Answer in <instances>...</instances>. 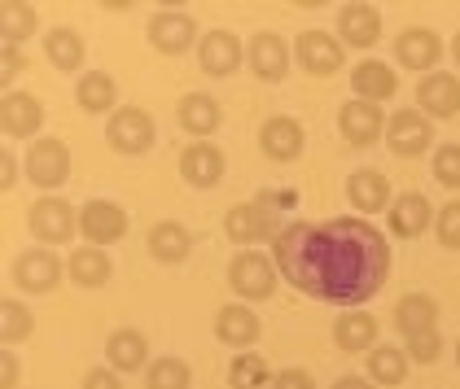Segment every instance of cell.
<instances>
[{"label":"cell","mask_w":460,"mask_h":389,"mask_svg":"<svg viewBox=\"0 0 460 389\" xmlns=\"http://www.w3.org/2000/svg\"><path fill=\"white\" fill-rule=\"evenodd\" d=\"M333 341H338V350H347V354L373 350L377 319L368 316V311H342V316L333 319Z\"/></svg>","instance_id":"f546056e"},{"label":"cell","mask_w":460,"mask_h":389,"mask_svg":"<svg viewBox=\"0 0 460 389\" xmlns=\"http://www.w3.org/2000/svg\"><path fill=\"white\" fill-rule=\"evenodd\" d=\"M75 101H79L84 114H114V106H119V83H114L106 71L79 74V83H75Z\"/></svg>","instance_id":"4dcf8cb0"},{"label":"cell","mask_w":460,"mask_h":389,"mask_svg":"<svg viewBox=\"0 0 460 389\" xmlns=\"http://www.w3.org/2000/svg\"><path fill=\"white\" fill-rule=\"evenodd\" d=\"M27 223H31V237H36L44 249L53 246H66L75 232H79V211H75L71 202H62V197H40L31 214H27Z\"/></svg>","instance_id":"5b68a950"},{"label":"cell","mask_w":460,"mask_h":389,"mask_svg":"<svg viewBox=\"0 0 460 389\" xmlns=\"http://www.w3.org/2000/svg\"><path fill=\"white\" fill-rule=\"evenodd\" d=\"M268 359L254 350H242L233 359V367H228V385L233 389H268Z\"/></svg>","instance_id":"8d00e7d4"},{"label":"cell","mask_w":460,"mask_h":389,"mask_svg":"<svg viewBox=\"0 0 460 389\" xmlns=\"http://www.w3.org/2000/svg\"><path fill=\"white\" fill-rule=\"evenodd\" d=\"M176 123L193 141H207L211 132H219V101L211 92H189V97H180Z\"/></svg>","instance_id":"484cf974"},{"label":"cell","mask_w":460,"mask_h":389,"mask_svg":"<svg viewBox=\"0 0 460 389\" xmlns=\"http://www.w3.org/2000/svg\"><path fill=\"white\" fill-rule=\"evenodd\" d=\"M224 232L228 241L237 246H259V241H277L281 228H277V211L268 206V197H254V202H242L224 214Z\"/></svg>","instance_id":"277c9868"},{"label":"cell","mask_w":460,"mask_h":389,"mask_svg":"<svg viewBox=\"0 0 460 389\" xmlns=\"http://www.w3.org/2000/svg\"><path fill=\"white\" fill-rule=\"evenodd\" d=\"M277 272L298 293L359 311L390 281V241L359 214L324 223H285L272 241Z\"/></svg>","instance_id":"6da1fadb"},{"label":"cell","mask_w":460,"mask_h":389,"mask_svg":"<svg viewBox=\"0 0 460 389\" xmlns=\"http://www.w3.org/2000/svg\"><path fill=\"white\" fill-rule=\"evenodd\" d=\"M394 62L408 66V71L434 74V66L443 62V39H438V31H429V27L399 31V39H394Z\"/></svg>","instance_id":"2e32d148"},{"label":"cell","mask_w":460,"mask_h":389,"mask_svg":"<svg viewBox=\"0 0 460 389\" xmlns=\"http://www.w3.org/2000/svg\"><path fill=\"white\" fill-rule=\"evenodd\" d=\"M259 149H263V158H272V162H294V158H303V149H307V132H303L298 118L277 114V118H268V123L259 127Z\"/></svg>","instance_id":"9a60e30c"},{"label":"cell","mask_w":460,"mask_h":389,"mask_svg":"<svg viewBox=\"0 0 460 389\" xmlns=\"http://www.w3.org/2000/svg\"><path fill=\"white\" fill-rule=\"evenodd\" d=\"M0 36L4 44H22L27 36H36V4L0 0Z\"/></svg>","instance_id":"e575fe53"},{"label":"cell","mask_w":460,"mask_h":389,"mask_svg":"<svg viewBox=\"0 0 460 389\" xmlns=\"http://www.w3.org/2000/svg\"><path fill=\"white\" fill-rule=\"evenodd\" d=\"M277 281H281L277 258H268V254H259V249H242V254L228 263V284H233V293L246 298V302L272 298V293H277Z\"/></svg>","instance_id":"7a4b0ae2"},{"label":"cell","mask_w":460,"mask_h":389,"mask_svg":"<svg viewBox=\"0 0 460 389\" xmlns=\"http://www.w3.org/2000/svg\"><path fill=\"white\" fill-rule=\"evenodd\" d=\"M145 389H193V367L176 354H163L145 367Z\"/></svg>","instance_id":"d6a6232c"},{"label":"cell","mask_w":460,"mask_h":389,"mask_svg":"<svg viewBox=\"0 0 460 389\" xmlns=\"http://www.w3.org/2000/svg\"><path fill=\"white\" fill-rule=\"evenodd\" d=\"M0 83H4V92H9V83H13V74H18V66H27V57H22V48L18 44H4L0 48Z\"/></svg>","instance_id":"60d3db41"},{"label":"cell","mask_w":460,"mask_h":389,"mask_svg":"<svg viewBox=\"0 0 460 389\" xmlns=\"http://www.w3.org/2000/svg\"><path fill=\"white\" fill-rule=\"evenodd\" d=\"M294 62L303 66L307 74H338L342 71V62H347V44L338 36H329V31H303V36L294 39Z\"/></svg>","instance_id":"8fae6325"},{"label":"cell","mask_w":460,"mask_h":389,"mask_svg":"<svg viewBox=\"0 0 460 389\" xmlns=\"http://www.w3.org/2000/svg\"><path fill=\"white\" fill-rule=\"evenodd\" d=\"M79 389H123V381H119V372H114V367H93V372L84 376V385Z\"/></svg>","instance_id":"7bdbcfd3"},{"label":"cell","mask_w":460,"mask_h":389,"mask_svg":"<svg viewBox=\"0 0 460 389\" xmlns=\"http://www.w3.org/2000/svg\"><path fill=\"white\" fill-rule=\"evenodd\" d=\"M228 171V158H224V149L211 141H193L184 144V153H180V176L189 188H215L219 179Z\"/></svg>","instance_id":"5bb4252c"},{"label":"cell","mask_w":460,"mask_h":389,"mask_svg":"<svg viewBox=\"0 0 460 389\" xmlns=\"http://www.w3.org/2000/svg\"><path fill=\"white\" fill-rule=\"evenodd\" d=\"M246 62H250V71H254V79L281 83L285 74H289V44L277 31H259L246 44Z\"/></svg>","instance_id":"ac0fdd59"},{"label":"cell","mask_w":460,"mask_h":389,"mask_svg":"<svg viewBox=\"0 0 460 389\" xmlns=\"http://www.w3.org/2000/svg\"><path fill=\"white\" fill-rule=\"evenodd\" d=\"M417 109L425 118H456L460 114V79L447 71L421 74L417 83Z\"/></svg>","instance_id":"d6986e66"},{"label":"cell","mask_w":460,"mask_h":389,"mask_svg":"<svg viewBox=\"0 0 460 389\" xmlns=\"http://www.w3.org/2000/svg\"><path fill=\"white\" fill-rule=\"evenodd\" d=\"M351 92L359 97V101H373V106H382L386 97H394L399 92V74L390 71L386 62H355L351 66Z\"/></svg>","instance_id":"d4e9b609"},{"label":"cell","mask_w":460,"mask_h":389,"mask_svg":"<svg viewBox=\"0 0 460 389\" xmlns=\"http://www.w3.org/2000/svg\"><path fill=\"white\" fill-rule=\"evenodd\" d=\"M368 376H373V385H399L408 376V350H399V346H373L368 350Z\"/></svg>","instance_id":"836d02e7"},{"label":"cell","mask_w":460,"mask_h":389,"mask_svg":"<svg viewBox=\"0 0 460 389\" xmlns=\"http://www.w3.org/2000/svg\"><path fill=\"white\" fill-rule=\"evenodd\" d=\"M333 389H377V385H373V381H364V376H342Z\"/></svg>","instance_id":"bcb514c9"},{"label":"cell","mask_w":460,"mask_h":389,"mask_svg":"<svg viewBox=\"0 0 460 389\" xmlns=\"http://www.w3.org/2000/svg\"><path fill=\"white\" fill-rule=\"evenodd\" d=\"M110 272H114V263H110L106 249H97V246H79L66 258V276L79 289H102V284H110Z\"/></svg>","instance_id":"f1b7e54d"},{"label":"cell","mask_w":460,"mask_h":389,"mask_svg":"<svg viewBox=\"0 0 460 389\" xmlns=\"http://www.w3.org/2000/svg\"><path fill=\"white\" fill-rule=\"evenodd\" d=\"M44 57L58 71H79V62H84V36L75 27H53L44 36Z\"/></svg>","instance_id":"1f68e13d"},{"label":"cell","mask_w":460,"mask_h":389,"mask_svg":"<svg viewBox=\"0 0 460 389\" xmlns=\"http://www.w3.org/2000/svg\"><path fill=\"white\" fill-rule=\"evenodd\" d=\"M40 127H44V106L31 92H4L0 97V132L9 141H40Z\"/></svg>","instance_id":"4fadbf2b"},{"label":"cell","mask_w":460,"mask_h":389,"mask_svg":"<svg viewBox=\"0 0 460 389\" xmlns=\"http://www.w3.org/2000/svg\"><path fill=\"white\" fill-rule=\"evenodd\" d=\"M434 179L443 184V188H460V144H443V149H434Z\"/></svg>","instance_id":"f35d334b"},{"label":"cell","mask_w":460,"mask_h":389,"mask_svg":"<svg viewBox=\"0 0 460 389\" xmlns=\"http://www.w3.org/2000/svg\"><path fill=\"white\" fill-rule=\"evenodd\" d=\"M386 144L394 158H421L434 144V127L421 109H394L386 118Z\"/></svg>","instance_id":"30bf717a"},{"label":"cell","mask_w":460,"mask_h":389,"mask_svg":"<svg viewBox=\"0 0 460 389\" xmlns=\"http://www.w3.org/2000/svg\"><path fill=\"white\" fill-rule=\"evenodd\" d=\"M456 367H460V341H456Z\"/></svg>","instance_id":"c3c4849f"},{"label":"cell","mask_w":460,"mask_h":389,"mask_svg":"<svg viewBox=\"0 0 460 389\" xmlns=\"http://www.w3.org/2000/svg\"><path fill=\"white\" fill-rule=\"evenodd\" d=\"M338 39L347 48H373L382 39V13L373 4H342L338 9Z\"/></svg>","instance_id":"ffe728a7"},{"label":"cell","mask_w":460,"mask_h":389,"mask_svg":"<svg viewBox=\"0 0 460 389\" xmlns=\"http://www.w3.org/2000/svg\"><path fill=\"white\" fill-rule=\"evenodd\" d=\"M434 237L443 249H460V202H443V211L434 214Z\"/></svg>","instance_id":"74e56055"},{"label":"cell","mask_w":460,"mask_h":389,"mask_svg":"<svg viewBox=\"0 0 460 389\" xmlns=\"http://www.w3.org/2000/svg\"><path fill=\"white\" fill-rule=\"evenodd\" d=\"M18 354L4 346V354H0V389H18Z\"/></svg>","instance_id":"ee69618b"},{"label":"cell","mask_w":460,"mask_h":389,"mask_svg":"<svg viewBox=\"0 0 460 389\" xmlns=\"http://www.w3.org/2000/svg\"><path fill=\"white\" fill-rule=\"evenodd\" d=\"M145 36H149V44H154L163 57H180V53H189V48H193V39H198V22H193L189 13H180V9H158V13L149 18Z\"/></svg>","instance_id":"7c38bea8"},{"label":"cell","mask_w":460,"mask_h":389,"mask_svg":"<svg viewBox=\"0 0 460 389\" xmlns=\"http://www.w3.org/2000/svg\"><path fill=\"white\" fill-rule=\"evenodd\" d=\"M452 62H456V66H460V31H456V36H452Z\"/></svg>","instance_id":"7dc6e473"},{"label":"cell","mask_w":460,"mask_h":389,"mask_svg":"<svg viewBox=\"0 0 460 389\" xmlns=\"http://www.w3.org/2000/svg\"><path fill=\"white\" fill-rule=\"evenodd\" d=\"M394 328L403 337H421V333H434L438 328V302L429 293H403L394 302Z\"/></svg>","instance_id":"4316f807"},{"label":"cell","mask_w":460,"mask_h":389,"mask_svg":"<svg viewBox=\"0 0 460 389\" xmlns=\"http://www.w3.org/2000/svg\"><path fill=\"white\" fill-rule=\"evenodd\" d=\"M386 223H390V237L412 241V237H421L425 228H434V211H429L425 193H399V197L390 202Z\"/></svg>","instance_id":"7402d4cb"},{"label":"cell","mask_w":460,"mask_h":389,"mask_svg":"<svg viewBox=\"0 0 460 389\" xmlns=\"http://www.w3.org/2000/svg\"><path fill=\"white\" fill-rule=\"evenodd\" d=\"M338 132H342V141L351 149H373L377 141H386V114L373 101L351 97L347 106L338 109Z\"/></svg>","instance_id":"ba28073f"},{"label":"cell","mask_w":460,"mask_h":389,"mask_svg":"<svg viewBox=\"0 0 460 389\" xmlns=\"http://www.w3.org/2000/svg\"><path fill=\"white\" fill-rule=\"evenodd\" d=\"M106 359L114 372H141V367L154 363L149 359V341H145V333H137V328H114L106 341Z\"/></svg>","instance_id":"83f0119b"},{"label":"cell","mask_w":460,"mask_h":389,"mask_svg":"<svg viewBox=\"0 0 460 389\" xmlns=\"http://www.w3.org/2000/svg\"><path fill=\"white\" fill-rule=\"evenodd\" d=\"M27 179L36 188H44V193L62 188L71 179V149H66V141H58V136L31 141V149H27Z\"/></svg>","instance_id":"8992f818"},{"label":"cell","mask_w":460,"mask_h":389,"mask_svg":"<svg viewBox=\"0 0 460 389\" xmlns=\"http://www.w3.org/2000/svg\"><path fill=\"white\" fill-rule=\"evenodd\" d=\"M242 62H246V48H242V39L233 36V31L215 27V31H207V36L198 39V66L207 74H215V79H228Z\"/></svg>","instance_id":"e0dca14e"},{"label":"cell","mask_w":460,"mask_h":389,"mask_svg":"<svg viewBox=\"0 0 460 389\" xmlns=\"http://www.w3.org/2000/svg\"><path fill=\"white\" fill-rule=\"evenodd\" d=\"M259 333H263V324L259 316L250 311V307H219V316H215V341H224L228 350H250L254 341H259Z\"/></svg>","instance_id":"44dd1931"},{"label":"cell","mask_w":460,"mask_h":389,"mask_svg":"<svg viewBox=\"0 0 460 389\" xmlns=\"http://www.w3.org/2000/svg\"><path fill=\"white\" fill-rule=\"evenodd\" d=\"M145 246H149V258H154V263L176 267V263H184V258L193 254V232H189L184 223H176V219H163V223L149 228Z\"/></svg>","instance_id":"603a6c76"},{"label":"cell","mask_w":460,"mask_h":389,"mask_svg":"<svg viewBox=\"0 0 460 389\" xmlns=\"http://www.w3.org/2000/svg\"><path fill=\"white\" fill-rule=\"evenodd\" d=\"M66 276V263L53 254V249H22L18 258H13V284L22 289V293H49V289H58Z\"/></svg>","instance_id":"9c48e42d"},{"label":"cell","mask_w":460,"mask_h":389,"mask_svg":"<svg viewBox=\"0 0 460 389\" xmlns=\"http://www.w3.org/2000/svg\"><path fill=\"white\" fill-rule=\"evenodd\" d=\"M347 202H351L359 219L364 214H377V211H390V202H394V193H390V179L382 171H351L347 179Z\"/></svg>","instance_id":"cb8c5ba5"},{"label":"cell","mask_w":460,"mask_h":389,"mask_svg":"<svg viewBox=\"0 0 460 389\" xmlns=\"http://www.w3.org/2000/svg\"><path fill=\"white\" fill-rule=\"evenodd\" d=\"M272 389H316V381H312V372H303V367H285V372L272 376Z\"/></svg>","instance_id":"b9f144b4"},{"label":"cell","mask_w":460,"mask_h":389,"mask_svg":"<svg viewBox=\"0 0 460 389\" xmlns=\"http://www.w3.org/2000/svg\"><path fill=\"white\" fill-rule=\"evenodd\" d=\"M13 184H18V158H13V149H4L0 153V188L9 193Z\"/></svg>","instance_id":"f6af8a7d"},{"label":"cell","mask_w":460,"mask_h":389,"mask_svg":"<svg viewBox=\"0 0 460 389\" xmlns=\"http://www.w3.org/2000/svg\"><path fill=\"white\" fill-rule=\"evenodd\" d=\"M31 328H36V319H31V307H22L18 298H4L0 302V341L13 350L18 341H27L31 337Z\"/></svg>","instance_id":"d590c367"},{"label":"cell","mask_w":460,"mask_h":389,"mask_svg":"<svg viewBox=\"0 0 460 389\" xmlns=\"http://www.w3.org/2000/svg\"><path fill=\"white\" fill-rule=\"evenodd\" d=\"M79 237H88V246H97V249L123 241L128 237V211L119 202H110V197L84 202V211H79Z\"/></svg>","instance_id":"52a82bcc"},{"label":"cell","mask_w":460,"mask_h":389,"mask_svg":"<svg viewBox=\"0 0 460 389\" xmlns=\"http://www.w3.org/2000/svg\"><path fill=\"white\" fill-rule=\"evenodd\" d=\"M106 141L114 153H123V158H141L154 149L158 141V127H154V118H149V109L141 106H128V109H114L106 123Z\"/></svg>","instance_id":"3957f363"},{"label":"cell","mask_w":460,"mask_h":389,"mask_svg":"<svg viewBox=\"0 0 460 389\" xmlns=\"http://www.w3.org/2000/svg\"><path fill=\"white\" fill-rule=\"evenodd\" d=\"M438 354H443L438 328H434V333H421V337H408V359H412V363H434Z\"/></svg>","instance_id":"ab89813d"}]
</instances>
